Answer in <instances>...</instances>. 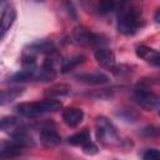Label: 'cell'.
<instances>
[{
  "mask_svg": "<svg viewBox=\"0 0 160 160\" xmlns=\"http://www.w3.org/2000/svg\"><path fill=\"white\" fill-rule=\"evenodd\" d=\"M116 28L122 35H134L142 25L141 11L132 2L116 4Z\"/></svg>",
  "mask_w": 160,
  "mask_h": 160,
  "instance_id": "1",
  "label": "cell"
},
{
  "mask_svg": "<svg viewBox=\"0 0 160 160\" xmlns=\"http://www.w3.org/2000/svg\"><path fill=\"white\" fill-rule=\"evenodd\" d=\"M62 106L61 101L58 99H45L41 101H32V102H21L19 104L15 110L24 118L34 119L49 112H55L60 110Z\"/></svg>",
  "mask_w": 160,
  "mask_h": 160,
  "instance_id": "2",
  "label": "cell"
},
{
  "mask_svg": "<svg viewBox=\"0 0 160 160\" xmlns=\"http://www.w3.org/2000/svg\"><path fill=\"white\" fill-rule=\"evenodd\" d=\"M95 134L98 141L108 148H115L120 145V136L114 124L105 116H98L95 121Z\"/></svg>",
  "mask_w": 160,
  "mask_h": 160,
  "instance_id": "3",
  "label": "cell"
},
{
  "mask_svg": "<svg viewBox=\"0 0 160 160\" xmlns=\"http://www.w3.org/2000/svg\"><path fill=\"white\" fill-rule=\"evenodd\" d=\"M134 101L146 110H158L159 109V96L150 91L148 88H138L132 94Z\"/></svg>",
  "mask_w": 160,
  "mask_h": 160,
  "instance_id": "4",
  "label": "cell"
},
{
  "mask_svg": "<svg viewBox=\"0 0 160 160\" xmlns=\"http://www.w3.org/2000/svg\"><path fill=\"white\" fill-rule=\"evenodd\" d=\"M68 141H69V144H71L74 146H81L82 151L88 155H94V154L98 152V146L91 141L90 132L86 129L71 135L68 139Z\"/></svg>",
  "mask_w": 160,
  "mask_h": 160,
  "instance_id": "5",
  "label": "cell"
},
{
  "mask_svg": "<svg viewBox=\"0 0 160 160\" xmlns=\"http://www.w3.org/2000/svg\"><path fill=\"white\" fill-rule=\"evenodd\" d=\"M74 40L78 44L81 45H88V46H98V48H102V45L105 44V41L102 40L101 35L94 34L92 31L85 29V28H76L74 30Z\"/></svg>",
  "mask_w": 160,
  "mask_h": 160,
  "instance_id": "6",
  "label": "cell"
},
{
  "mask_svg": "<svg viewBox=\"0 0 160 160\" xmlns=\"http://www.w3.org/2000/svg\"><path fill=\"white\" fill-rule=\"evenodd\" d=\"M15 20H16V9L14 8V5L8 4L0 14V42L5 38L8 31L11 29Z\"/></svg>",
  "mask_w": 160,
  "mask_h": 160,
  "instance_id": "7",
  "label": "cell"
},
{
  "mask_svg": "<svg viewBox=\"0 0 160 160\" xmlns=\"http://www.w3.org/2000/svg\"><path fill=\"white\" fill-rule=\"evenodd\" d=\"M95 60L98 61V64L102 68L109 69L110 71L116 66V59H115V54L111 49L108 48H98L95 50Z\"/></svg>",
  "mask_w": 160,
  "mask_h": 160,
  "instance_id": "8",
  "label": "cell"
},
{
  "mask_svg": "<svg viewBox=\"0 0 160 160\" xmlns=\"http://www.w3.org/2000/svg\"><path fill=\"white\" fill-rule=\"evenodd\" d=\"M39 139L45 148H54L61 142V136L59 135V132L50 126H45L40 130Z\"/></svg>",
  "mask_w": 160,
  "mask_h": 160,
  "instance_id": "9",
  "label": "cell"
},
{
  "mask_svg": "<svg viewBox=\"0 0 160 160\" xmlns=\"http://www.w3.org/2000/svg\"><path fill=\"white\" fill-rule=\"evenodd\" d=\"M78 81L86 84V85H102L109 81L108 75L100 71H94V72H82L75 76Z\"/></svg>",
  "mask_w": 160,
  "mask_h": 160,
  "instance_id": "10",
  "label": "cell"
},
{
  "mask_svg": "<svg viewBox=\"0 0 160 160\" xmlns=\"http://www.w3.org/2000/svg\"><path fill=\"white\" fill-rule=\"evenodd\" d=\"M84 119V111L79 108H68L62 111V120L70 128H76Z\"/></svg>",
  "mask_w": 160,
  "mask_h": 160,
  "instance_id": "11",
  "label": "cell"
},
{
  "mask_svg": "<svg viewBox=\"0 0 160 160\" xmlns=\"http://www.w3.org/2000/svg\"><path fill=\"white\" fill-rule=\"evenodd\" d=\"M136 55L145 60L146 62L154 65V66H159L160 64V59H159V52L152 49V48H149V46H145V45H140L136 48Z\"/></svg>",
  "mask_w": 160,
  "mask_h": 160,
  "instance_id": "12",
  "label": "cell"
},
{
  "mask_svg": "<svg viewBox=\"0 0 160 160\" xmlns=\"http://www.w3.org/2000/svg\"><path fill=\"white\" fill-rule=\"evenodd\" d=\"M30 54H34L35 56L38 54H52L55 52V45L52 41H49V40H38L32 44H30L29 46V50H26Z\"/></svg>",
  "mask_w": 160,
  "mask_h": 160,
  "instance_id": "13",
  "label": "cell"
},
{
  "mask_svg": "<svg viewBox=\"0 0 160 160\" xmlns=\"http://www.w3.org/2000/svg\"><path fill=\"white\" fill-rule=\"evenodd\" d=\"M22 149V146L11 139L9 142H5L0 146V159H14L21 154Z\"/></svg>",
  "mask_w": 160,
  "mask_h": 160,
  "instance_id": "14",
  "label": "cell"
},
{
  "mask_svg": "<svg viewBox=\"0 0 160 160\" xmlns=\"http://www.w3.org/2000/svg\"><path fill=\"white\" fill-rule=\"evenodd\" d=\"M22 94H24V88H20V86L1 90L0 91V105L9 104V102L14 101L15 99L20 98Z\"/></svg>",
  "mask_w": 160,
  "mask_h": 160,
  "instance_id": "15",
  "label": "cell"
},
{
  "mask_svg": "<svg viewBox=\"0 0 160 160\" xmlns=\"http://www.w3.org/2000/svg\"><path fill=\"white\" fill-rule=\"evenodd\" d=\"M71 88L69 85L65 84H56L50 86L49 89L45 90V95L48 96V99H58L60 96H65L70 92Z\"/></svg>",
  "mask_w": 160,
  "mask_h": 160,
  "instance_id": "16",
  "label": "cell"
},
{
  "mask_svg": "<svg viewBox=\"0 0 160 160\" xmlns=\"http://www.w3.org/2000/svg\"><path fill=\"white\" fill-rule=\"evenodd\" d=\"M19 129V120L14 116H5L0 119V131Z\"/></svg>",
  "mask_w": 160,
  "mask_h": 160,
  "instance_id": "17",
  "label": "cell"
},
{
  "mask_svg": "<svg viewBox=\"0 0 160 160\" xmlns=\"http://www.w3.org/2000/svg\"><path fill=\"white\" fill-rule=\"evenodd\" d=\"M84 60H85V58L82 56V55H76V56H74V58H71V59H69V60H66V61H64L62 62V65H61V72H68V71H70V70H72L74 68H76L78 65H80V64H82L84 62Z\"/></svg>",
  "mask_w": 160,
  "mask_h": 160,
  "instance_id": "18",
  "label": "cell"
},
{
  "mask_svg": "<svg viewBox=\"0 0 160 160\" xmlns=\"http://www.w3.org/2000/svg\"><path fill=\"white\" fill-rule=\"evenodd\" d=\"M116 4H118V2H114V1H100L99 5H98V11H99V14H101V15L109 14V12H111L112 10L116 9Z\"/></svg>",
  "mask_w": 160,
  "mask_h": 160,
  "instance_id": "19",
  "label": "cell"
},
{
  "mask_svg": "<svg viewBox=\"0 0 160 160\" xmlns=\"http://www.w3.org/2000/svg\"><path fill=\"white\" fill-rule=\"evenodd\" d=\"M112 94H114L112 89H101V90H95L94 92L90 94V96L96 100H106V99H110Z\"/></svg>",
  "mask_w": 160,
  "mask_h": 160,
  "instance_id": "20",
  "label": "cell"
},
{
  "mask_svg": "<svg viewBox=\"0 0 160 160\" xmlns=\"http://www.w3.org/2000/svg\"><path fill=\"white\" fill-rule=\"evenodd\" d=\"M121 119H124V120H126V121H136V119H138V114L134 111V110H129V109H124V110H121V111H119V114H118Z\"/></svg>",
  "mask_w": 160,
  "mask_h": 160,
  "instance_id": "21",
  "label": "cell"
},
{
  "mask_svg": "<svg viewBox=\"0 0 160 160\" xmlns=\"http://www.w3.org/2000/svg\"><path fill=\"white\" fill-rule=\"evenodd\" d=\"M142 160H160V151L158 149H148L142 154Z\"/></svg>",
  "mask_w": 160,
  "mask_h": 160,
  "instance_id": "22",
  "label": "cell"
},
{
  "mask_svg": "<svg viewBox=\"0 0 160 160\" xmlns=\"http://www.w3.org/2000/svg\"><path fill=\"white\" fill-rule=\"evenodd\" d=\"M62 5H64V8L66 9V11H68V14L74 19V20H76L78 19V14H76V10H75V8H74V5H72V2H69V1H66V2H62Z\"/></svg>",
  "mask_w": 160,
  "mask_h": 160,
  "instance_id": "23",
  "label": "cell"
},
{
  "mask_svg": "<svg viewBox=\"0 0 160 160\" xmlns=\"http://www.w3.org/2000/svg\"><path fill=\"white\" fill-rule=\"evenodd\" d=\"M158 132H159L158 128H154V126H148V128L142 129V134L146 136H156Z\"/></svg>",
  "mask_w": 160,
  "mask_h": 160,
  "instance_id": "24",
  "label": "cell"
}]
</instances>
